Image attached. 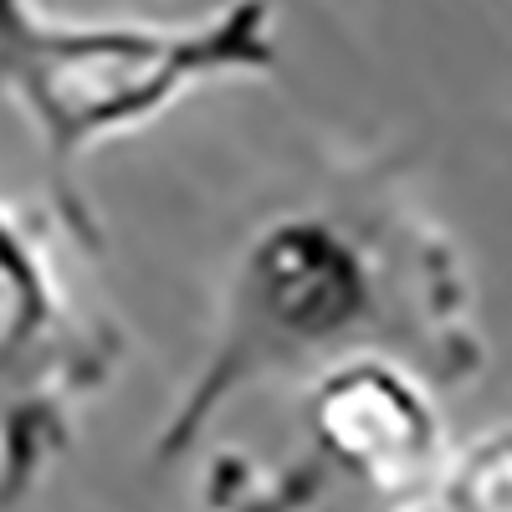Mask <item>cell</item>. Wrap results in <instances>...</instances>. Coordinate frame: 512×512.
Segmentation results:
<instances>
[{
	"label": "cell",
	"mask_w": 512,
	"mask_h": 512,
	"mask_svg": "<svg viewBox=\"0 0 512 512\" xmlns=\"http://www.w3.org/2000/svg\"><path fill=\"white\" fill-rule=\"evenodd\" d=\"M277 67L272 0H226L185 26H67L36 0H0V93L26 113L52 210L82 246H98V216L77 180L103 139L154 123L200 82Z\"/></svg>",
	"instance_id": "cell-2"
},
{
	"label": "cell",
	"mask_w": 512,
	"mask_h": 512,
	"mask_svg": "<svg viewBox=\"0 0 512 512\" xmlns=\"http://www.w3.org/2000/svg\"><path fill=\"white\" fill-rule=\"evenodd\" d=\"M384 512H466V502L451 492L446 477H436V482H425V487H415L405 497H390Z\"/></svg>",
	"instance_id": "cell-7"
},
{
	"label": "cell",
	"mask_w": 512,
	"mask_h": 512,
	"mask_svg": "<svg viewBox=\"0 0 512 512\" xmlns=\"http://www.w3.org/2000/svg\"><path fill=\"white\" fill-rule=\"evenodd\" d=\"M384 359L431 390L487 369L472 277L446 231L384 185H328L262 221L231 267L210 354L159 425L154 461L190 456L216 415L277 379Z\"/></svg>",
	"instance_id": "cell-1"
},
{
	"label": "cell",
	"mask_w": 512,
	"mask_h": 512,
	"mask_svg": "<svg viewBox=\"0 0 512 512\" xmlns=\"http://www.w3.org/2000/svg\"><path fill=\"white\" fill-rule=\"evenodd\" d=\"M57 231L72 236L57 210L0 205V507L47 482L128 359V333L67 282Z\"/></svg>",
	"instance_id": "cell-3"
},
{
	"label": "cell",
	"mask_w": 512,
	"mask_h": 512,
	"mask_svg": "<svg viewBox=\"0 0 512 512\" xmlns=\"http://www.w3.org/2000/svg\"><path fill=\"white\" fill-rule=\"evenodd\" d=\"M333 482V466L313 451L277 472H256L236 451H221L205 477V512H313Z\"/></svg>",
	"instance_id": "cell-5"
},
{
	"label": "cell",
	"mask_w": 512,
	"mask_h": 512,
	"mask_svg": "<svg viewBox=\"0 0 512 512\" xmlns=\"http://www.w3.org/2000/svg\"><path fill=\"white\" fill-rule=\"evenodd\" d=\"M446 482L466 512H512V425L466 446L446 466Z\"/></svg>",
	"instance_id": "cell-6"
},
{
	"label": "cell",
	"mask_w": 512,
	"mask_h": 512,
	"mask_svg": "<svg viewBox=\"0 0 512 512\" xmlns=\"http://www.w3.org/2000/svg\"><path fill=\"white\" fill-rule=\"evenodd\" d=\"M308 431L318 456L384 502L446 477V441L436 405L395 364L359 359L313 384Z\"/></svg>",
	"instance_id": "cell-4"
}]
</instances>
